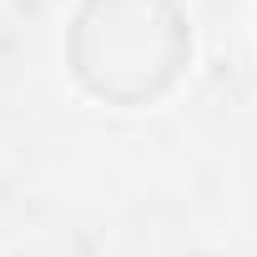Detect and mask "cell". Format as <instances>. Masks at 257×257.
<instances>
[{
  "label": "cell",
  "mask_w": 257,
  "mask_h": 257,
  "mask_svg": "<svg viewBox=\"0 0 257 257\" xmlns=\"http://www.w3.org/2000/svg\"><path fill=\"white\" fill-rule=\"evenodd\" d=\"M187 51L177 0H86L71 31L76 76L111 101H152L177 81Z\"/></svg>",
  "instance_id": "1"
}]
</instances>
